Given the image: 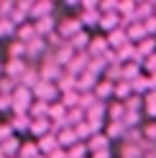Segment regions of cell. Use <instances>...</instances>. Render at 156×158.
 I'll return each instance as SVG.
<instances>
[{
    "instance_id": "6da1fadb",
    "label": "cell",
    "mask_w": 156,
    "mask_h": 158,
    "mask_svg": "<svg viewBox=\"0 0 156 158\" xmlns=\"http://www.w3.org/2000/svg\"><path fill=\"white\" fill-rule=\"evenodd\" d=\"M82 31V23H80V18H72V15H67V18H62V21H56V33L59 36H64L67 41H69L72 36H77Z\"/></svg>"
},
{
    "instance_id": "7a4b0ae2",
    "label": "cell",
    "mask_w": 156,
    "mask_h": 158,
    "mask_svg": "<svg viewBox=\"0 0 156 158\" xmlns=\"http://www.w3.org/2000/svg\"><path fill=\"white\" fill-rule=\"evenodd\" d=\"M26 69H28L26 59H8V64H3V72H5V77L15 79V82H21V77L26 74Z\"/></svg>"
},
{
    "instance_id": "3957f363",
    "label": "cell",
    "mask_w": 156,
    "mask_h": 158,
    "mask_svg": "<svg viewBox=\"0 0 156 158\" xmlns=\"http://www.w3.org/2000/svg\"><path fill=\"white\" fill-rule=\"evenodd\" d=\"M56 94H59L56 84H54V82H44V79L36 84V89H33V97H36V100H41V102H51V100H56Z\"/></svg>"
},
{
    "instance_id": "277c9868",
    "label": "cell",
    "mask_w": 156,
    "mask_h": 158,
    "mask_svg": "<svg viewBox=\"0 0 156 158\" xmlns=\"http://www.w3.org/2000/svg\"><path fill=\"white\" fill-rule=\"evenodd\" d=\"M21 145H23L21 138H18V135H11L8 140L0 143V153H3L5 158H18V151H21Z\"/></svg>"
},
{
    "instance_id": "5b68a950",
    "label": "cell",
    "mask_w": 156,
    "mask_h": 158,
    "mask_svg": "<svg viewBox=\"0 0 156 158\" xmlns=\"http://www.w3.org/2000/svg\"><path fill=\"white\" fill-rule=\"evenodd\" d=\"M87 151L90 153H100V151H110V140L105 133H95L90 140H87Z\"/></svg>"
},
{
    "instance_id": "8992f818",
    "label": "cell",
    "mask_w": 156,
    "mask_h": 158,
    "mask_svg": "<svg viewBox=\"0 0 156 158\" xmlns=\"http://www.w3.org/2000/svg\"><path fill=\"white\" fill-rule=\"evenodd\" d=\"M95 87H97V77L90 74V72H84L77 77V92L80 94H87V92H95Z\"/></svg>"
},
{
    "instance_id": "52a82bcc",
    "label": "cell",
    "mask_w": 156,
    "mask_h": 158,
    "mask_svg": "<svg viewBox=\"0 0 156 158\" xmlns=\"http://www.w3.org/2000/svg\"><path fill=\"white\" fill-rule=\"evenodd\" d=\"M33 28H36V36L49 38V36L56 31V21H54L51 15H49V18H41V21H33Z\"/></svg>"
},
{
    "instance_id": "ba28073f",
    "label": "cell",
    "mask_w": 156,
    "mask_h": 158,
    "mask_svg": "<svg viewBox=\"0 0 156 158\" xmlns=\"http://www.w3.org/2000/svg\"><path fill=\"white\" fill-rule=\"evenodd\" d=\"M59 148H62V145H59V140H56V135H54V133H49V135H44V138H38V151L46 153V156L56 153Z\"/></svg>"
},
{
    "instance_id": "9c48e42d",
    "label": "cell",
    "mask_w": 156,
    "mask_h": 158,
    "mask_svg": "<svg viewBox=\"0 0 156 158\" xmlns=\"http://www.w3.org/2000/svg\"><path fill=\"white\" fill-rule=\"evenodd\" d=\"M51 10H54V3H33L28 21L33 23V21H41V18H49V15H51Z\"/></svg>"
},
{
    "instance_id": "30bf717a",
    "label": "cell",
    "mask_w": 156,
    "mask_h": 158,
    "mask_svg": "<svg viewBox=\"0 0 156 158\" xmlns=\"http://www.w3.org/2000/svg\"><path fill=\"white\" fill-rule=\"evenodd\" d=\"M56 140H59V145L64 148V151H69L72 145H77L80 140H77V133H74V127H64V130L56 133Z\"/></svg>"
},
{
    "instance_id": "8fae6325",
    "label": "cell",
    "mask_w": 156,
    "mask_h": 158,
    "mask_svg": "<svg viewBox=\"0 0 156 158\" xmlns=\"http://www.w3.org/2000/svg\"><path fill=\"white\" fill-rule=\"evenodd\" d=\"M125 44H131V41H128V33H125L123 28H118V31L108 33V46L113 48V51H118V48H123Z\"/></svg>"
},
{
    "instance_id": "7c38bea8",
    "label": "cell",
    "mask_w": 156,
    "mask_h": 158,
    "mask_svg": "<svg viewBox=\"0 0 156 158\" xmlns=\"http://www.w3.org/2000/svg\"><path fill=\"white\" fill-rule=\"evenodd\" d=\"M41 82V74H38V69H33V66H28L26 69V74L21 77V87H26V89H36V84Z\"/></svg>"
},
{
    "instance_id": "4fadbf2b",
    "label": "cell",
    "mask_w": 156,
    "mask_h": 158,
    "mask_svg": "<svg viewBox=\"0 0 156 158\" xmlns=\"http://www.w3.org/2000/svg\"><path fill=\"white\" fill-rule=\"evenodd\" d=\"M49 110H51V102L36 100L31 105V110H28V115H31V120H44V117H49Z\"/></svg>"
},
{
    "instance_id": "5bb4252c",
    "label": "cell",
    "mask_w": 156,
    "mask_h": 158,
    "mask_svg": "<svg viewBox=\"0 0 156 158\" xmlns=\"http://www.w3.org/2000/svg\"><path fill=\"white\" fill-rule=\"evenodd\" d=\"M125 33H128V41H131V44H138V41L146 38V28H143L141 21H133L128 28H125Z\"/></svg>"
},
{
    "instance_id": "9a60e30c",
    "label": "cell",
    "mask_w": 156,
    "mask_h": 158,
    "mask_svg": "<svg viewBox=\"0 0 156 158\" xmlns=\"http://www.w3.org/2000/svg\"><path fill=\"white\" fill-rule=\"evenodd\" d=\"M136 51H138V56H141V59H149L151 54H156V38L146 36L143 41H138V44H136Z\"/></svg>"
},
{
    "instance_id": "2e32d148",
    "label": "cell",
    "mask_w": 156,
    "mask_h": 158,
    "mask_svg": "<svg viewBox=\"0 0 156 158\" xmlns=\"http://www.w3.org/2000/svg\"><path fill=\"white\" fill-rule=\"evenodd\" d=\"M67 44H69V46L74 48V54H80V51H87V48H90V36H87L84 31H80L77 36H72Z\"/></svg>"
},
{
    "instance_id": "e0dca14e",
    "label": "cell",
    "mask_w": 156,
    "mask_h": 158,
    "mask_svg": "<svg viewBox=\"0 0 156 158\" xmlns=\"http://www.w3.org/2000/svg\"><path fill=\"white\" fill-rule=\"evenodd\" d=\"M113 92H115V84L108 82V79H100V82H97V87H95V97H97L100 102H105Z\"/></svg>"
},
{
    "instance_id": "ac0fdd59",
    "label": "cell",
    "mask_w": 156,
    "mask_h": 158,
    "mask_svg": "<svg viewBox=\"0 0 156 158\" xmlns=\"http://www.w3.org/2000/svg\"><path fill=\"white\" fill-rule=\"evenodd\" d=\"M56 89L64 92V94H67V92H74V89H77V77H72V74L64 72L59 79H56Z\"/></svg>"
},
{
    "instance_id": "d6986e66",
    "label": "cell",
    "mask_w": 156,
    "mask_h": 158,
    "mask_svg": "<svg viewBox=\"0 0 156 158\" xmlns=\"http://www.w3.org/2000/svg\"><path fill=\"white\" fill-rule=\"evenodd\" d=\"M31 115H15L13 120H11V127H13V133H26V130H31Z\"/></svg>"
},
{
    "instance_id": "ffe728a7",
    "label": "cell",
    "mask_w": 156,
    "mask_h": 158,
    "mask_svg": "<svg viewBox=\"0 0 156 158\" xmlns=\"http://www.w3.org/2000/svg\"><path fill=\"white\" fill-rule=\"evenodd\" d=\"M100 28H105V31H118L120 28V15L118 13H108V15H100Z\"/></svg>"
},
{
    "instance_id": "44dd1931",
    "label": "cell",
    "mask_w": 156,
    "mask_h": 158,
    "mask_svg": "<svg viewBox=\"0 0 156 158\" xmlns=\"http://www.w3.org/2000/svg\"><path fill=\"white\" fill-rule=\"evenodd\" d=\"M31 38H36V28H33V23H23L21 28H15V41L28 44Z\"/></svg>"
},
{
    "instance_id": "7402d4cb",
    "label": "cell",
    "mask_w": 156,
    "mask_h": 158,
    "mask_svg": "<svg viewBox=\"0 0 156 158\" xmlns=\"http://www.w3.org/2000/svg\"><path fill=\"white\" fill-rule=\"evenodd\" d=\"M31 133H33L36 138L49 135V133H51V120H49V117H44V120H33V123H31Z\"/></svg>"
},
{
    "instance_id": "603a6c76",
    "label": "cell",
    "mask_w": 156,
    "mask_h": 158,
    "mask_svg": "<svg viewBox=\"0 0 156 158\" xmlns=\"http://www.w3.org/2000/svg\"><path fill=\"white\" fill-rule=\"evenodd\" d=\"M125 105L118 100V102H113L110 107H108V117H110V123H123V117H125Z\"/></svg>"
},
{
    "instance_id": "cb8c5ba5",
    "label": "cell",
    "mask_w": 156,
    "mask_h": 158,
    "mask_svg": "<svg viewBox=\"0 0 156 158\" xmlns=\"http://www.w3.org/2000/svg\"><path fill=\"white\" fill-rule=\"evenodd\" d=\"M118 61L123 64V61H136V59H138V51H136V44H125L123 48H118Z\"/></svg>"
},
{
    "instance_id": "d4e9b609",
    "label": "cell",
    "mask_w": 156,
    "mask_h": 158,
    "mask_svg": "<svg viewBox=\"0 0 156 158\" xmlns=\"http://www.w3.org/2000/svg\"><path fill=\"white\" fill-rule=\"evenodd\" d=\"M18 87H21V82H15V79H11V77H0V94L13 97Z\"/></svg>"
},
{
    "instance_id": "484cf974",
    "label": "cell",
    "mask_w": 156,
    "mask_h": 158,
    "mask_svg": "<svg viewBox=\"0 0 156 158\" xmlns=\"http://www.w3.org/2000/svg\"><path fill=\"white\" fill-rule=\"evenodd\" d=\"M125 133H128V127H125L123 123H110L108 127H105L108 140H113V138H125Z\"/></svg>"
},
{
    "instance_id": "4316f807",
    "label": "cell",
    "mask_w": 156,
    "mask_h": 158,
    "mask_svg": "<svg viewBox=\"0 0 156 158\" xmlns=\"http://www.w3.org/2000/svg\"><path fill=\"white\" fill-rule=\"evenodd\" d=\"M77 18H80L82 26H100V13L97 10H82Z\"/></svg>"
},
{
    "instance_id": "83f0119b",
    "label": "cell",
    "mask_w": 156,
    "mask_h": 158,
    "mask_svg": "<svg viewBox=\"0 0 156 158\" xmlns=\"http://www.w3.org/2000/svg\"><path fill=\"white\" fill-rule=\"evenodd\" d=\"M123 105H125V110H128V112H141L143 110V97L141 94H131Z\"/></svg>"
},
{
    "instance_id": "f1b7e54d",
    "label": "cell",
    "mask_w": 156,
    "mask_h": 158,
    "mask_svg": "<svg viewBox=\"0 0 156 158\" xmlns=\"http://www.w3.org/2000/svg\"><path fill=\"white\" fill-rule=\"evenodd\" d=\"M113 94L120 97V102H125V100L133 94V87H131L128 82H115V92H113Z\"/></svg>"
},
{
    "instance_id": "f546056e",
    "label": "cell",
    "mask_w": 156,
    "mask_h": 158,
    "mask_svg": "<svg viewBox=\"0 0 156 158\" xmlns=\"http://www.w3.org/2000/svg\"><path fill=\"white\" fill-rule=\"evenodd\" d=\"M18 158H38V143H23L18 151Z\"/></svg>"
},
{
    "instance_id": "4dcf8cb0",
    "label": "cell",
    "mask_w": 156,
    "mask_h": 158,
    "mask_svg": "<svg viewBox=\"0 0 156 158\" xmlns=\"http://www.w3.org/2000/svg\"><path fill=\"white\" fill-rule=\"evenodd\" d=\"M74 133H77V140H80V138H87V140H90V138H92V135H95L97 130H95V127H92L90 123L84 120V123H80V125L74 127Z\"/></svg>"
},
{
    "instance_id": "1f68e13d",
    "label": "cell",
    "mask_w": 156,
    "mask_h": 158,
    "mask_svg": "<svg viewBox=\"0 0 156 158\" xmlns=\"http://www.w3.org/2000/svg\"><path fill=\"white\" fill-rule=\"evenodd\" d=\"M80 97H82V94L77 92V89H74V92H67V94L62 97V105L67 107V110H74V107H80Z\"/></svg>"
},
{
    "instance_id": "d6a6232c",
    "label": "cell",
    "mask_w": 156,
    "mask_h": 158,
    "mask_svg": "<svg viewBox=\"0 0 156 158\" xmlns=\"http://www.w3.org/2000/svg\"><path fill=\"white\" fill-rule=\"evenodd\" d=\"M8 56H11V59H26V44L13 41L11 46H8Z\"/></svg>"
},
{
    "instance_id": "836d02e7",
    "label": "cell",
    "mask_w": 156,
    "mask_h": 158,
    "mask_svg": "<svg viewBox=\"0 0 156 158\" xmlns=\"http://www.w3.org/2000/svg\"><path fill=\"white\" fill-rule=\"evenodd\" d=\"M143 107H146V112H149L151 117H156V89H151L143 97Z\"/></svg>"
},
{
    "instance_id": "e575fe53",
    "label": "cell",
    "mask_w": 156,
    "mask_h": 158,
    "mask_svg": "<svg viewBox=\"0 0 156 158\" xmlns=\"http://www.w3.org/2000/svg\"><path fill=\"white\" fill-rule=\"evenodd\" d=\"M5 36H15V26L11 23V18H0V38Z\"/></svg>"
},
{
    "instance_id": "d590c367",
    "label": "cell",
    "mask_w": 156,
    "mask_h": 158,
    "mask_svg": "<svg viewBox=\"0 0 156 158\" xmlns=\"http://www.w3.org/2000/svg\"><path fill=\"white\" fill-rule=\"evenodd\" d=\"M84 156H87V145H82V143H77L67 151V158H84Z\"/></svg>"
},
{
    "instance_id": "8d00e7d4",
    "label": "cell",
    "mask_w": 156,
    "mask_h": 158,
    "mask_svg": "<svg viewBox=\"0 0 156 158\" xmlns=\"http://www.w3.org/2000/svg\"><path fill=\"white\" fill-rule=\"evenodd\" d=\"M143 69H146V72H149V77L151 74H156V54H151L149 59H143V64H141Z\"/></svg>"
},
{
    "instance_id": "74e56055",
    "label": "cell",
    "mask_w": 156,
    "mask_h": 158,
    "mask_svg": "<svg viewBox=\"0 0 156 158\" xmlns=\"http://www.w3.org/2000/svg\"><path fill=\"white\" fill-rule=\"evenodd\" d=\"M15 10V3H0V18H11Z\"/></svg>"
},
{
    "instance_id": "f35d334b",
    "label": "cell",
    "mask_w": 156,
    "mask_h": 158,
    "mask_svg": "<svg viewBox=\"0 0 156 158\" xmlns=\"http://www.w3.org/2000/svg\"><path fill=\"white\" fill-rule=\"evenodd\" d=\"M11 135H13V127H11V123H0V143H3V140H8Z\"/></svg>"
},
{
    "instance_id": "ab89813d",
    "label": "cell",
    "mask_w": 156,
    "mask_h": 158,
    "mask_svg": "<svg viewBox=\"0 0 156 158\" xmlns=\"http://www.w3.org/2000/svg\"><path fill=\"white\" fill-rule=\"evenodd\" d=\"M141 23H143V28H146V36H149V33H156V15L146 18V21H141Z\"/></svg>"
},
{
    "instance_id": "60d3db41",
    "label": "cell",
    "mask_w": 156,
    "mask_h": 158,
    "mask_svg": "<svg viewBox=\"0 0 156 158\" xmlns=\"http://www.w3.org/2000/svg\"><path fill=\"white\" fill-rule=\"evenodd\" d=\"M5 110H13V97L0 94V112H5Z\"/></svg>"
}]
</instances>
